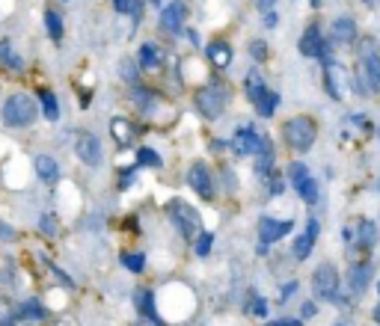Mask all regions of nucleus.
<instances>
[{"instance_id": "f257e3e1", "label": "nucleus", "mask_w": 380, "mask_h": 326, "mask_svg": "<svg viewBox=\"0 0 380 326\" xmlns=\"http://www.w3.org/2000/svg\"><path fill=\"white\" fill-rule=\"evenodd\" d=\"M279 137H283V145L294 154H309L318 142V122L309 116V113H297V116H288L279 128Z\"/></svg>"}, {"instance_id": "f03ea898", "label": "nucleus", "mask_w": 380, "mask_h": 326, "mask_svg": "<svg viewBox=\"0 0 380 326\" xmlns=\"http://www.w3.org/2000/svg\"><path fill=\"white\" fill-rule=\"evenodd\" d=\"M193 110L200 113V116L205 122H217L226 116V110H229V89L226 84H220V80H202L200 86H193Z\"/></svg>"}, {"instance_id": "7ed1b4c3", "label": "nucleus", "mask_w": 380, "mask_h": 326, "mask_svg": "<svg viewBox=\"0 0 380 326\" xmlns=\"http://www.w3.org/2000/svg\"><path fill=\"white\" fill-rule=\"evenodd\" d=\"M163 210H167V220H170V225L178 232L181 240L193 243L196 237L202 235V228H205L202 214H200V208L190 205L188 199H170Z\"/></svg>"}, {"instance_id": "20e7f679", "label": "nucleus", "mask_w": 380, "mask_h": 326, "mask_svg": "<svg viewBox=\"0 0 380 326\" xmlns=\"http://www.w3.org/2000/svg\"><path fill=\"white\" fill-rule=\"evenodd\" d=\"M39 101L30 92H12L0 107V119L6 128H30L39 119Z\"/></svg>"}, {"instance_id": "39448f33", "label": "nucleus", "mask_w": 380, "mask_h": 326, "mask_svg": "<svg viewBox=\"0 0 380 326\" xmlns=\"http://www.w3.org/2000/svg\"><path fill=\"white\" fill-rule=\"evenodd\" d=\"M309 288H312V297L318 303H336L342 288H344V279H342V273L333 261H321V264L312 270Z\"/></svg>"}, {"instance_id": "423d86ee", "label": "nucleus", "mask_w": 380, "mask_h": 326, "mask_svg": "<svg viewBox=\"0 0 380 326\" xmlns=\"http://www.w3.org/2000/svg\"><path fill=\"white\" fill-rule=\"evenodd\" d=\"M297 51H300L306 60H318L321 65L336 62V47L324 36V30H321L318 21L306 24V30L300 33V39H297Z\"/></svg>"}, {"instance_id": "0eeeda50", "label": "nucleus", "mask_w": 380, "mask_h": 326, "mask_svg": "<svg viewBox=\"0 0 380 326\" xmlns=\"http://www.w3.org/2000/svg\"><path fill=\"white\" fill-rule=\"evenodd\" d=\"M286 178H288V184L294 187V193L300 196V199H303L309 208H315V205L321 202V184H318V178L312 175L309 163L291 160L288 167H286Z\"/></svg>"}, {"instance_id": "6e6552de", "label": "nucleus", "mask_w": 380, "mask_h": 326, "mask_svg": "<svg viewBox=\"0 0 380 326\" xmlns=\"http://www.w3.org/2000/svg\"><path fill=\"white\" fill-rule=\"evenodd\" d=\"M131 101H134V107H137L140 116L148 119V122H155V119L163 122V113H173V107H170L167 98H163L158 89L143 86V84L131 86Z\"/></svg>"}, {"instance_id": "1a4fd4ad", "label": "nucleus", "mask_w": 380, "mask_h": 326, "mask_svg": "<svg viewBox=\"0 0 380 326\" xmlns=\"http://www.w3.org/2000/svg\"><path fill=\"white\" fill-rule=\"evenodd\" d=\"M185 181H188V187L200 196L202 202H214L217 199V175L211 172V167L205 160H190V167H188V172H185Z\"/></svg>"}, {"instance_id": "9d476101", "label": "nucleus", "mask_w": 380, "mask_h": 326, "mask_svg": "<svg viewBox=\"0 0 380 326\" xmlns=\"http://www.w3.org/2000/svg\"><path fill=\"white\" fill-rule=\"evenodd\" d=\"M357 65H359V72L366 74L371 89L377 92V84H380V45H377V39L362 36L357 42Z\"/></svg>"}, {"instance_id": "9b49d317", "label": "nucleus", "mask_w": 380, "mask_h": 326, "mask_svg": "<svg viewBox=\"0 0 380 326\" xmlns=\"http://www.w3.org/2000/svg\"><path fill=\"white\" fill-rule=\"evenodd\" d=\"M294 217H286V220H276L271 214H261L259 223H256V235H259V247H273V243L286 240L288 235H294Z\"/></svg>"}, {"instance_id": "f8f14e48", "label": "nucleus", "mask_w": 380, "mask_h": 326, "mask_svg": "<svg viewBox=\"0 0 380 326\" xmlns=\"http://www.w3.org/2000/svg\"><path fill=\"white\" fill-rule=\"evenodd\" d=\"M318 240H321V220L309 217L303 223V232L294 235V240H291V261L303 264L306 258H312V252H315V247H318Z\"/></svg>"}, {"instance_id": "ddd939ff", "label": "nucleus", "mask_w": 380, "mask_h": 326, "mask_svg": "<svg viewBox=\"0 0 380 326\" xmlns=\"http://www.w3.org/2000/svg\"><path fill=\"white\" fill-rule=\"evenodd\" d=\"M374 282V267L369 258H351L348 273H344V288H348L351 297H362L369 291V285Z\"/></svg>"}, {"instance_id": "4468645a", "label": "nucleus", "mask_w": 380, "mask_h": 326, "mask_svg": "<svg viewBox=\"0 0 380 326\" xmlns=\"http://www.w3.org/2000/svg\"><path fill=\"white\" fill-rule=\"evenodd\" d=\"M261 145H264V134H259L253 125H238L232 140H229V152L235 157H256L261 152Z\"/></svg>"}, {"instance_id": "2eb2a0df", "label": "nucleus", "mask_w": 380, "mask_h": 326, "mask_svg": "<svg viewBox=\"0 0 380 326\" xmlns=\"http://www.w3.org/2000/svg\"><path fill=\"white\" fill-rule=\"evenodd\" d=\"M158 27L167 33V36L185 33L188 30V4L185 0H170V4H163L161 15H158Z\"/></svg>"}, {"instance_id": "dca6fc26", "label": "nucleus", "mask_w": 380, "mask_h": 326, "mask_svg": "<svg viewBox=\"0 0 380 326\" xmlns=\"http://www.w3.org/2000/svg\"><path fill=\"white\" fill-rule=\"evenodd\" d=\"M75 154L84 167H102L104 160V145L92 130H77L75 134Z\"/></svg>"}, {"instance_id": "f3484780", "label": "nucleus", "mask_w": 380, "mask_h": 326, "mask_svg": "<svg viewBox=\"0 0 380 326\" xmlns=\"http://www.w3.org/2000/svg\"><path fill=\"white\" fill-rule=\"evenodd\" d=\"M205 62L211 65V72L214 74H223L232 69V62H235V47L229 45L226 39H211L205 45Z\"/></svg>"}, {"instance_id": "a211bd4d", "label": "nucleus", "mask_w": 380, "mask_h": 326, "mask_svg": "<svg viewBox=\"0 0 380 326\" xmlns=\"http://www.w3.org/2000/svg\"><path fill=\"white\" fill-rule=\"evenodd\" d=\"M330 42H333V47H351L359 42V27L357 21L351 18V15H339V18L330 21Z\"/></svg>"}, {"instance_id": "6ab92c4d", "label": "nucleus", "mask_w": 380, "mask_h": 326, "mask_svg": "<svg viewBox=\"0 0 380 326\" xmlns=\"http://www.w3.org/2000/svg\"><path fill=\"white\" fill-rule=\"evenodd\" d=\"M380 240V225L371 220V217H359L357 225H354V249L362 252V258H366Z\"/></svg>"}, {"instance_id": "aec40b11", "label": "nucleus", "mask_w": 380, "mask_h": 326, "mask_svg": "<svg viewBox=\"0 0 380 326\" xmlns=\"http://www.w3.org/2000/svg\"><path fill=\"white\" fill-rule=\"evenodd\" d=\"M134 60H137L143 74H158L163 69V62H167V51H163L158 42H140Z\"/></svg>"}, {"instance_id": "412c9836", "label": "nucleus", "mask_w": 380, "mask_h": 326, "mask_svg": "<svg viewBox=\"0 0 380 326\" xmlns=\"http://www.w3.org/2000/svg\"><path fill=\"white\" fill-rule=\"evenodd\" d=\"M134 305H137L140 320H148L152 326H167V320H163L161 308H158V300H155L152 288H137L134 291Z\"/></svg>"}, {"instance_id": "4be33fe9", "label": "nucleus", "mask_w": 380, "mask_h": 326, "mask_svg": "<svg viewBox=\"0 0 380 326\" xmlns=\"http://www.w3.org/2000/svg\"><path fill=\"white\" fill-rule=\"evenodd\" d=\"M107 130H110V140L116 142L119 149H131V145L137 142V137H140L137 122H131L128 116H113L110 125H107Z\"/></svg>"}, {"instance_id": "5701e85b", "label": "nucleus", "mask_w": 380, "mask_h": 326, "mask_svg": "<svg viewBox=\"0 0 380 326\" xmlns=\"http://www.w3.org/2000/svg\"><path fill=\"white\" fill-rule=\"evenodd\" d=\"M344 80L351 84V72H344L339 62L324 65V89L333 101H344Z\"/></svg>"}, {"instance_id": "b1692460", "label": "nucleus", "mask_w": 380, "mask_h": 326, "mask_svg": "<svg viewBox=\"0 0 380 326\" xmlns=\"http://www.w3.org/2000/svg\"><path fill=\"white\" fill-rule=\"evenodd\" d=\"M12 317H15V323H42L48 317V305L39 297H30V300H24L18 308H15Z\"/></svg>"}, {"instance_id": "393cba45", "label": "nucleus", "mask_w": 380, "mask_h": 326, "mask_svg": "<svg viewBox=\"0 0 380 326\" xmlns=\"http://www.w3.org/2000/svg\"><path fill=\"white\" fill-rule=\"evenodd\" d=\"M241 86H244V98H246V101H250V104H256L259 98H261L264 92L271 89V86H268V80H264V74H261V69H259V65L244 74V84H241Z\"/></svg>"}, {"instance_id": "a878e982", "label": "nucleus", "mask_w": 380, "mask_h": 326, "mask_svg": "<svg viewBox=\"0 0 380 326\" xmlns=\"http://www.w3.org/2000/svg\"><path fill=\"white\" fill-rule=\"evenodd\" d=\"M33 169H36L39 181H45V184L60 181V160L54 154H36L33 157Z\"/></svg>"}, {"instance_id": "bb28decb", "label": "nucleus", "mask_w": 380, "mask_h": 326, "mask_svg": "<svg viewBox=\"0 0 380 326\" xmlns=\"http://www.w3.org/2000/svg\"><path fill=\"white\" fill-rule=\"evenodd\" d=\"M246 305H244V312L246 315H253V317H259V320H264L271 315V303H268V297H261V293L256 291V288H250L246 291V300H244Z\"/></svg>"}, {"instance_id": "cd10ccee", "label": "nucleus", "mask_w": 380, "mask_h": 326, "mask_svg": "<svg viewBox=\"0 0 380 326\" xmlns=\"http://www.w3.org/2000/svg\"><path fill=\"white\" fill-rule=\"evenodd\" d=\"M0 65H4V69H9V72H15V74L24 72V60H21V54L12 47L9 39H0Z\"/></svg>"}, {"instance_id": "c85d7f7f", "label": "nucleus", "mask_w": 380, "mask_h": 326, "mask_svg": "<svg viewBox=\"0 0 380 326\" xmlns=\"http://www.w3.org/2000/svg\"><path fill=\"white\" fill-rule=\"evenodd\" d=\"M261 184H264V196H268V199H276V196H283V193L288 190V187H286V184H288V178H286L283 169L276 167L271 175H264V178H261Z\"/></svg>"}, {"instance_id": "c756f323", "label": "nucleus", "mask_w": 380, "mask_h": 326, "mask_svg": "<svg viewBox=\"0 0 380 326\" xmlns=\"http://www.w3.org/2000/svg\"><path fill=\"white\" fill-rule=\"evenodd\" d=\"M36 101H39V110L48 122H60V101L51 89H39L36 92Z\"/></svg>"}, {"instance_id": "7c9ffc66", "label": "nucleus", "mask_w": 380, "mask_h": 326, "mask_svg": "<svg viewBox=\"0 0 380 326\" xmlns=\"http://www.w3.org/2000/svg\"><path fill=\"white\" fill-rule=\"evenodd\" d=\"M279 101H283V98H279L276 89H268V92H264V95L259 98V101L253 104L256 113H259V119H273V116H276V110H279Z\"/></svg>"}, {"instance_id": "2f4dec72", "label": "nucleus", "mask_w": 380, "mask_h": 326, "mask_svg": "<svg viewBox=\"0 0 380 326\" xmlns=\"http://www.w3.org/2000/svg\"><path fill=\"white\" fill-rule=\"evenodd\" d=\"M45 30H48V39L51 42H63V36H65V24H63V15L54 9V6H48L45 9Z\"/></svg>"}, {"instance_id": "473e14b6", "label": "nucleus", "mask_w": 380, "mask_h": 326, "mask_svg": "<svg viewBox=\"0 0 380 326\" xmlns=\"http://www.w3.org/2000/svg\"><path fill=\"white\" fill-rule=\"evenodd\" d=\"M137 167L140 169H161L163 157L152 149V145H140V149H137Z\"/></svg>"}, {"instance_id": "72a5a7b5", "label": "nucleus", "mask_w": 380, "mask_h": 326, "mask_svg": "<svg viewBox=\"0 0 380 326\" xmlns=\"http://www.w3.org/2000/svg\"><path fill=\"white\" fill-rule=\"evenodd\" d=\"M214 240H217V235L208 232V228H202V235L190 243V247H193V255H196V258H208L211 249H214Z\"/></svg>"}, {"instance_id": "f704fd0d", "label": "nucleus", "mask_w": 380, "mask_h": 326, "mask_svg": "<svg viewBox=\"0 0 380 326\" xmlns=\"http://www.w3.org/2000/svg\"><path fill=\"white\" fill-rule=\"evenodd\" d=\"M122 267L128 270V273H134V276H140V273H146V267H148V261H146V255L143 252H122Z\"/></svg>"}, {"instance_id": "c9c22d12", "label": "nucleus", "mask_w": 380, "mask_h": 326, "mask_svg": "<svg viewBox=\"0 0 380 326\" xmlns=\"http://www.w3.org/2000/svg\"><path fill=\"white\" fill-rule=\"evenodd\" d=\"M119 74H122V80H125L128 86H137V84H140V77H143L137 60H128V57L119 62Z\"/></svg>"}, {"instance_id": "e433bc0d", "label": "nucleus", "mask_w": 380, "mask_h": 326, "mask_svg": "<svg viewBox=\"0 0 380 326\" xmlns=\"http://www.w3.org/2000/svg\"><path fill=\"white\" fill-rule=\"evenodd\" d=\"M39 228H42V235L57 237V235H60V217L48 210V214H42V217H39Z\"/></svg>"}, {"instance_id": "4c0bfd02", "label": "nucleus", "mask_w": 380, "mask_h": 326, "mask_svg": "<svg viewBox=\"0 0 380 326\" xmlns=\"http://www.w3.org/2000/svg\"><path fill=\"white\" fill-rule=\"evenodd\" d=\"M250 57H253L256 65L268 60V42H264V39H253L250 42Z\"/></svg>"}, {"instance_id": "58836bf2", "label": "nucleus", "mask_w": 380, "mask_h": 326, "mask_svg": "<svg viewBox=\"0 0 380 326\" xmlns=\"http://www.w3.org/2000/svg\"><path fill=\"white\" fill-rule=\"evenodd\" d=\"M312 317H318V300L315 297L300 303V320H312Z\"/></svg>"}, {"instance_id": "ea45409f", "label": "nucleus", "mask_w": 380, "mask_h": 326, "mask_svg": "<svg viewBox=\"0 0 380 326\" xmlns=\"http://www.w3.org/2000/svg\"><path fill=\"white\" fill-rule=\"evenodd\" d=\"M297 288H300V282H297V279H288L283 288H279V303H288L294 293H297Z\"/></svg>"}, {"instance_id": "a19ab883", "label": "nucleus", "mask_w": 380, "mask_h": 326, "mask_svg": "<svg viewBox=\"0 0 380 326\" xmlns=\"http://www.w3.org/2000/svg\"><path fill=\"white\" fill-rule=\"evenodd\" d=\"M15 237H18V232H15V228H12L9 223L0 220V240H15Z\"/></svg>"}, {"instance_id": "79ce46f5", "label": "nucleus", "mask_w": 380, "mask_h": 326, "mask_svg": "<svg viewBox=\"0 0 380 326\" xmlns=\"http://www.w3.org/2000/svg\"><path fill=\"white\" fill-rule=\"evenodd\" d=\"M268 326H303V320L300 317H279V320H273Z\"/></svg>"}, {"instance_id": "37998d69", "label": "nucleus", "mask_w": 380, "mask_h": 326, "mask_svg": "<svg viewBox=\"0 0 380 326\" xmlns=\"http://www.w3.org/2000/svg\"><path fill=\"white\" fill-rule=\"evenodd\" d=\"M256 4V9L264 15V12H273V6H276V0H253Z\"/></svg>"}, {"instance_id": "c03bdc74", "label": "nucleus", "mask_w": 380, "mask_h": 326, "mask_svg": "<svg viewBox=\"0 0 380 326\" xmlns=\"http://www.w3.org/2000/svg\"><path fill=\"white\" fill-rule=\"evenodd\" d=\"M279 24V18H276V12H264V27L268 30H273Z\"/></svg>"}, {"instance_id": "a18cd8bd", "label": "nucleus", "mask_w": 380, "mask_h": 326, "mask_svg": "<svg viewBox=\"0 0 380 326\" xmlns=\"http://www.w3.org/2000/svg\"><path fill=\"white\" fill-rule=\"evenodd\" d=\"M0 326H15V317L12 315H4V317H0Z\"/></svg>"}, {"instance_id": "49530a36", "label": "nucleus", "mask_w": 380, "mask_h": 326, "mask_svg": "<svg viewBox=\"0 0 380 326\" xmlns=\"http://www.w3.org/2000/svg\"><path fill=\"white\" fill-rule=\"evenodd\" d=\"M371 317H374V323L380 326V300H377V305H374V312H371Z\"/></svg>"}, {"instance_id": "de8ad7c7", "label": "nucleus", "mask_w": 380, "mask_h": 326, "mask_svg": "<svg viewBox=\"0 0 380 326\" xmlns=\"http://www.w3.org/2000/svg\"><path fill=\"white\" fill-rule=\"evenodd\" d=\"M134 326H152V323H148V320H137Z\"/></svg>"}, {"instance_id": "09e8293b", "label": "nucleus", "mask_w": 380, "mask_h": 326, "mask_svg": "<svg viewBox=\"0 0 380 326\" xmlns=\"http://www.w3.org/2000/svg\"><path fill=\"white\" fill-rule=\"evenodd\" d=\"M309 4H312V6H315V9H318V6H321V0H309Z\"/></svg>"}, {"instance_id": "8fccbe9b", "label": "nucleus", "mask_w": 380, "mask_h": 326, "mask_svg": "<svg viewBox=\"0 0 380 326\" xmlns=\"http://www.w3.org/2000/svg\"><path fill=\"white\" fill-rule=\"evenodd\" d=\"M374 291H377V297H380V282H374Z\"/></svg>"}, {"instance_id": "3c124183", "label": "nucleus", "mask_w": 380, "mask_h": 326, "mask_svg": "<svg viewBox=\"0 0 380 326\" xmlns=\"http://www.w3.org/2000/svg\"><path fill=\"white\" fill-rule=\"evenodd\" d=\"M152 4H158V6H163V0H152Z\"/></svg>"}, {"instance_id": "603ef678", "label": "nucleus", "mask_w": 380, "mask_h": 326, "mask_svg": "<svg viewBox=\"0 0 380 326\" xmlns=\"http://www.w3.org/2000/svg\"><path fill=\"white\" fill-rule=\"evenodd\" d=\"M333 326H348V323H333Z\"/></svg>"}, {"instance_id": "864d4df0", "label": "nucleus", "mask_w": 380, "mask_h": 326, "mask_svg": "<svg viewBox=\"0 0 380 326\" xmlns=\"http://www.w3.org/2000/svg\"><path fill=\"white\" fill-rule=\"evenodd\" d=\"M377 190H380V181H377Z\"/></svg>"}, {"instance_id": "5fc2aeb1", "label": "nucleus", "mask_w": 380, "mask_h": 326, "mask_svg": "<svg viewBox=\"0 0 380 326\" xmlns=\"http://www.w3.org/2000/svg\"><path fill=\"white\" fill-rule=\"evenodd\" d=\"M377 89H380V84H377Z\"/></svg>"}]
</instances>
